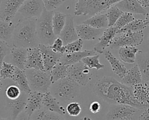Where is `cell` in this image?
<instances>
[{
    "label": "cell",
    "instance_id": "1",
    "mask_svg": "<svg viewBox=\"0 0 149 120\" xmlns=\"http://www.w3.org/2000/svg\"><path fill=\"white\" fill-rule=\"evenodd\" d=\"M94 92L111 104H126L137 109L149 108V106L142 105L135 99L133 87L127 86L111 77L104 76L98 80L95 84Z\"/></svg>",
    "mask_w": 149,
    "mask_h": 120
},
{
    "label": "cell",
    "instance_id": "2",
    "mask_svg": "<svg viewBox=\"0 0 149 120\" xmlns=\"http://www.w3.org/2000/svg\"><path fill=\"white\" fill-rule=\"evenodd\" d=\"M37 19L24 18L16 23L12 37L13 47L29 49L39 46L40 43L37 33Z\"/></svg>",
    "mask_w": 149,
    "mask_h": 120
},
{
    "label": "cell",
    "instance_id": "3",
    "mask_svg": "<svg viewBox=\"0 0 149 120\" xmlns=\"http://www.w3.org/2000/svg\"><path fill=\"white\" fill-rule=\"evenodd\" d=\"M122 0H78L74 14L76 16H90L101 13Z\"/></svg>",
    "mask_w": 149,
    "mask_h": 120
},
{
    "label": "cell",
    "instance_id": "4",
    "mask_svg": "<svg viewBox=\"0 0 149 120\" xmlns=\"http://www.w3.org/2000/svg\"><path fill=\"white\" fill-rule=\"evenodd\" d=\"M54 11H48L45 9L37 19L36 29L40 44L50 46L56 38L52 26V16Z\"/></svg>",
    "mask_w": 149,
    "mask_h": 120
},
{
    "label": "cell",
    "instance_id": "5",
    "mask_svg": "<svg viewBox=\"0 0 149 120\" xmlns=\"http://www.w3.org/2000/svg\"><path fill=\"white\" fill-rule=\"evenodd\" d=\"M29 83L32 91L45 94L52 84L50 73L45 70L27 68L25 70Z\"/></svg>",
    "mask_w": 149,
    "mask_h": 120
},
{
    "label": "cell",
    "instance_id": "6",
    "mask_svg": "<svg viewBox=\"0 0 149 120\" xmlns=\"http://www.w3.org/2000/svg\"><path fill=\"white\" fill-rule=\"evenodd\" d=\"M53 95L63 101H69L79 94L80 86L74 81L66 77L52 84Z\"/></svg>",
    "mask_w": 149,
    "mask_h": 120
},
{
    "label": "cell",
    "instance_id": "7",
    "mask_svg": "<svg viewBox=\"0 0 149 120\" xmlns=\"http://www.w3.org/2000/svg\"><path fill=\"white\" fill-rule=\"evenodd\" d=\"M144 39L143 31L137 32H126L115 36L109 47L112 49L125 46H136L140 45Z\"/></svg>",
    "mask_w": 149,
    "mask_h": 120
},
{
    "label": "cell",
    "instance_id": "8",
    "mask_svg": "<svg viewBox=\"0 0 149 120\" xmlns=\"http://www.w3.org/2000/svg\"><path fill=\"white\" fill-rule=\"evenodd\" d=\"M90 68L82 61L69 66L68 77L76 82L80 86H85L91 80L92 74Z\"/></svg>",
    "mask_w": 149,
    "mask_h": 120
},
{
    "label": "cell",
    "instance_id": "9",
    "mask_svg": "<svg viewBox=\"0 0 149 120\" xmlns=\"http://www.w3.org/2000/svg\"><path fill=\"white\" fill-rule=\"evenodd\" d=\"M44 9L42 0H26L18 12L26 19L38 18Z\"/></svg>",
    "mask_w": 149,
    "mask_h": 120
},
{
    "label": "cell",
    "instance_id": "10",
    "mask_svg": "<svg viewBox=\"0 0 149 120\" xmlns=\"http://www.w3.org/2000/svg\"><path fill=\"white\" fill-rule=\"evenodd\" d=\"M136 108L126 104H116L107 114V120H131Z\"/></svg>",
    "mask_w": 149,
    "mask_h": 120
},
{
    "label": "cell",
    "instance_id": "11",
    "mask_svg": "<svg viewBox=\"0 0 149 120\" xmlns=\"http://www.w3.org/2000/svg\"><path fill=\"white\" fill-rule=\"evenodd\" d=\"M26 0H1L0 5V19L12 21L15 15Z\"/></svg>",
    "mask_w": 149,
    "mask_h": 120
},
{
    "label": "cell",
    "instance_id": "12",
    "mask_svg": "<svg viewBox=\"0 0 149 120\" xmlns=\"http://www.w3.org/2000/svg\"><path fill=\"white\" fill-rule=\"evenodd\" d=\"M28 95L22 91L21 95L16 100L7 98L6 108L9 113V118L11 120H16L17 116L24 111Z\"/></svg>",
    "mask_w": 149,
    "mask_h": 120
},
{
    "label": "cell",
    "instance_id": "13",
    "mask_svg": "<svg viewBox=\"0 0 149 120\" xmlns=\"http://www.w3.org/2000/svg\"><path fill=\"white\" fill-rule=\"evenodd\" d=\"M38 47L42 53L44 70L50 73L55 66L60 61L63 54L55 52L50 46L40 44Z\"/></svg>",
    "mask_w": 149,
    "mask_h": 120
},
{
    "label": "cell",
    "instance_id": "14",
    "mask_svg": "<svg viewBox=\"0 0 149 120\" xmlns=\"http://www.w3.org/2000/svg\"><path fill=\"white\" fill-rule=\"evenodd\" d=\"M59 37L63 40L65 46L79 39L76 26H74V17L73 15L67 14L65 25Z\"/></svg>",
    "mask_w": 149,
    "mask_h": 120
},
{
    "label": "cell",
    "instance_id": "15",
    "mask_svg": "<svg viewBox=\"0 0 149 120\" xmlns=\"http://www.w3.org/2000/svg\"><path fill=\"white\" fill-rule=\"evenodd\" d=\"M27 68L44 70L42 56L39 47L27 49V56L26 62V69Z\"/></svg>",
    "mask_w": 149,
    "mask_h": 120
},
{
    "label": "cell",
    "instance_id": "16",
    "mask_svg": "<svg viewBox=\"0 0 149 120\" xmlns=\"http://www.w3.org/2000/svg\"><path fill=\"white\" fill-rule=\"evenodd\" d=\"M118 30L114 27H108L104 30L102 35L98 39V43L94 47V50L96 53H102L104 50L110 46L111 42L118 34Z\"/></svg>",
    "mask_w": 149,
    "mask_h": 120
},
{
    "label": "cell",
    "instance_id": "17",
    "mask_svg": "<svg viewBox=\"0 0 149 120\" xmlns=\"http://www.w3.org/2000/svg\"><path fill=\"white\" fill-rule=\"evenodd\" d=\"M43 97L44 94L36 91H31L28 95L24 112L30 118L34 112L43 107Z\"/></svg>",
    "mask_w": 149,
    "mask_h": 120
},
{
    "label": "cell",
    "instance_id": "18",
    "mask_svg": "<svg viewBox=\"0 0 149 120\" xmlns=\"http://www.w3.org/2000/svg\"><path fill=\"white\" fill-rule=\"evenodd\" d=\"M95 54H96V52L94 50H84L83 51L72 53H65L62 55L59 63L69 66L82 61L84 57L94 56Z\"/></svg>",
    "mask_w": 149,
    "mask_h": 120
},
{
    "label": "cell",
    "instance_id": "19",
    "mask_svg": "<svg viewBox=\"0 0 149 120\" xmlns=\"http://www.w3.org/2000/svg\"><path fill=\"white\" fill-rule=\"evenodd\" d=\"M123 12L146 15L147 11L139 4L137 0H122L115 5Z\"/></svg>",
    "mask_w": 149,
    "mask_h": 120
},
{
    "label": "cell",
    "instance_id": "20",
    "mask_svg": "<svg viewBox=\"0 0 149 120\" xmlns=\"http://www.w3.org/2000/svg\"><path fill=\"white\" fill-rule=\"evenodd\" d=\"M79 38L83 40H95L103 32L102 29H95L84 23L76 26Z\"/></svg>",
    "mask_w": 149,
    "mask_h": 120
},
{
    "label": "cell",
    "instance_id": "21",
    "mask_svg": "<svg viewBox=\"0 0 149 120\" xmlns=\"http://www.w3.org/2000/svg\"><path fill=\"white\" fill-rule=\"evenodd\" d=\"M43 107L51 112L58 113L60 115H65L66 110L61 105L57 98L55 97L51 92L48 91L44 94L43 97Z\"/></svg>",
    "mask_w": 149,
    "mask_h": 120
},
{
    "label": "cell",
    "instance_id": "22",
    "mask_svg": "<svg viewBox=\"0 0 149 120\" xmlns=\"http://www.w3.org/2000/svg\"><path fill=\"white\" fill-rule=\"evenodd\" d=\"M143 81L141 74L137 64L129 69L125 76L121 79V83L127 86L133 87Z\"/></svg>",
    "mask_w": 149,
    "mask_h": 120
},
{
    "label": "cell",
    "instance_id": "23",
    "mask_svg": "<svg viewBox=\"0 0 149 120\" xmlns=\"http://www.w3.org/2000/svg\"><path fill=\"white\" fill-rule=\"evenodd\" d=\"M135 99L141 104L149 106V81L133 87Z\"/></svg>",
    "mask_w": 149,
    "mask_h": 120
},
{
    "label": "cell",
    "instance_id": "24",
    "mask_svg": "<svg viewBox=\"0 0 149 120\" xmlns=\"http://www.w3.org/2000/svg\"><path fill=\"white\" fill-rule=\"evenodd\" d=\"M10 54L12 56V64L15 67L21 70H25L27 56V49L13 47L12 48Z\"/></svg>",
    "mask_w": 149,
    "mask_h": 120
},
{
    "label": "cell",
    "instance_id": "25",
    "mask_svg": "<svg viewBox=\"0 0 149 120\" xmlns=\"http://www.w3.org/2000/svg\"><path fill=\"white\" fill-rule=\"evenodd\" d=\"M104 56L105 58L110 64L113 72L122 79L127 71L125 64L116 59V57L109 50H107L104 53Z\"/></svg>",
    "mask_w": 149,
    "mask_h": 120
},
{
    "label": "cell",
    "instance_id": "26",
    "mask_svg": "<svg viewBox=\"0 0 149 120\" xmlns=\"http://www.w3.org/2000/svg\"><path fill=\"white\" fill-rule=\"evenodd\" d=\"M13 80H14L16 84L20 88L22 91L26 93L27 94H29L32 91L30 87L25 70H23L16 67Z\"/></svg>",
    "mask_w": 149,
    "mask_h": 120
},
{
    "label": "cell",
    "instance_id": "27",
    "mask_svg": "<svg viewBox=\"0 0 149 120\" xmlns=\"http://www.w3.org/2000/svg\"><path fill=\"white\" fill-rule=\"evenodd\" d=\"M137 64L142 77V82L149 81V54H143L141 51L138 53Z\"/></svg>",
    "mask_w": 149,
    "mask_h": 120
},
{
    "label": "cell",
    "instance_id": "28",
    "mask_svg": "<svg viewBox=\"0 0 149 120\" xmlns=\"http://www.w3.org/2000/svg\"><path fill=\"white\" fill-rule=\"evenodd\" d=\"M140 52L135 46H125L119 48V56L123 62L133 63L136 60V54Z\"/></svg>",
    "mask_w": 149,
    "mask_h": 120
},
{
    "label": "cell",
    "instance_id": "29",
    "mask_svg": "<svg viewBox=\"0 0 149 120\" xmlns=\"http://www.w3.org/2000/svg\"><path fill=\"white\" fill-rule=\"evenodd\" d=\"M83 23L88 25L95 29H103L108 28V21L105 13H101L91 16L84 20Z\"/></svg>",
    "mask_w": 149,
    "mask_h": 120
},
{
    "label": "cell",
    "instance_id": "30",
    "mask_svg": "<svg viewBox=\"0 0 149 120\" xmlns=\"http://www.w3.org/2000/svg\"><path fill=\"white\" fill-rule=\"evenodd\" d=\"M31 120H66L62 115L46 109L36 111L31 116Z\"/></svg>",
    "mask_w": 149,
    "mask_h": 120
},
{
    "label": "cell",
    "instance_id": "31",
    "mask_svg": "<svg viewBox=\"0 0 149 120\" xmlns=\"http://www.w3.org/2000/svg\"><path fill=\"white\" fill-rule=\"evenodd\" d=\"M16 23L0 20V40L8 42L12 37Z\"/></svg>",
    "mask_w": 149,
    "mask_h": 120
},
{
    "label": "cell",
    "instance_id": "32",
    "mask_svg": "<svg viewBox=\"0 0 149 120\" xmlns=\"http://www.w3.org/2000/svg\"><path fill=\"white\" fill-rule=\"evenodd\" d=\"M66 14L59 11H54L52 16V26L55 34L59 36L62 32L65 23Z\"/></svg>",
    "mask_w": 149,
    "mask_h": 120
},
{
    "label": "cell",
    "instance_id": "33",
    "mask_svg": "<svg viewBox=\"0 0 149 120\" xmlns=\"http://www.w3.org/2000/svg\"><path fill=\"white\" fill-rule=\"evenodd\" d=\"M68 67L59 62L55 66L50 73L52 84L68 77Z\"/></svg>",
    "mask_w": 149,
    "mask_h": 120
},
{
    "label": "cell",
    "instance_id": "34",
    "mask_svg": "<svg viewBox=\"0 0 149 120\" xmlns=\"http://www.w3.org/2000/svg\"><path fill=\"white\" fill-rule=\"evenodd\" d=\"M147 26L144 20L134 19L126 26L118 31V34L126 32H137L143 31Z\"/></svg>",
    "mask_w": 149,
    "mask_h": 120
},
{
    "label": "cell",
    "instance_id": "35",
    "mask_svg": "<svg viewBox=\"0 0 149 120\" xmlns=\"http://www.w3.org/2000/svg\"><path fill=\"white\" fill-rule=\"evenodd\" d=\"M16 69V67H15L13 64L3 61L2 64H1V78H10L13 80L15 74Z\"/></svg>",
    "mask_w": 149,
    "mask_h": 120
},
{
    "label": "cell",
    "instance_id": "36",
    "mask_svg": "<svg viewBox=\"0 0 149 120\" xmlns=\"http://www.w3.org/2000/svg\"><path fill=\"white\" fill-rule=\"evenodd\" d=\"M123 13V12L115 5L109 8L105 13L108 19L109 27L114 26Z\"/></svg>",
    "mask_w": 149,
    "mask_h": 120
},
{
    "label": "cell",
    "instance_id": "37",
    "mask_svg": "<svg viewBox=\"0 0 149 120\" xmlns=\"http://www.w3.org/2000/svg\"><path fill=\"white\" fill-rule=\"evenodd\" d=\"M82 61L89 68L100 70L104 67V65L100 62L98 54H95L94 56L84 57Z\"/></svg>",
    "mask_w": 149,
    "mask_h": 120
},
{
    "label": "cell",
    "instance_id": "38",
    "mask_svg": "<svg viewBox=\"0 0 149 120\" xmlns=\"http://www.w3.org/2000/svg\"><path fill=\"white\" fill-rule=\"evenodd\" d=\"M135 18L132 13L123 12L113 26H114L118 30H119L126 26L127 25H128Z\"/></svg>",
    "mask_w": 149,
    "mask_h": 120
},
{
    "label": "cell",
    "instance_id": "39",
    "mask_svg": "<svg viewBox=\"0 0 149 120\" xmlns=\"http://www.w3.org/2000/svg\"><path fill=\"white\" fill-rule=\"evenodd\" d=\"M83 45V40L80 38L75 41L68 43L65 46V53H72L81 51Z\"/></svg>",
    "mask_w": 149,
    "mask_h": 120
},
{
    "label": "cell",
    "instance_id": "40",
    "mask_svg": "<svg viewBox=\"0 0 149 120\" xmlns=\"http://www.w3.org/2000/svg\"><path fill=\"white\" fill-rule=\"evenodd\" d=\"M22 90L16 85H10L8 86L5 90V94L7 98L10 100H16L22 94Z\"/></svg>",
    "mask_w": 149,
    "mask_h": 120
},
{
    "label": "cell",
    "instance_id": "41",
    "mask_svg": "<svg viewBox=\"0 0 149 120\" xmlns=\"http://www.w3.org/2000/svg\"><path fill=\"white\" fill-rule=\"evenodd\" d=\"M66 110L69 115L72 116H77L80 114L81 108L79 103L76 102H72L67 105Z\"/></svg>",
    "mask_w": 149,
    "mask_h": 120
},
{
    "label": "cell",
    "instance_id": "42",
    "mask_svg": "<svg viewBox=\"0 0 149 120\" xmlns=\"http://www.w3.org/2000/svg\"><path fill=\"white\" fill-rule=\"evenodd\" d=\"M66 0H42L44 8L47 11H54Z\"/></svg>",
    "mask_w": 149,
    "mask_h": 120
},
{
    "label": "cell",
    "instance_id": "43",
    "mask_svg": "<svg viewBox=\"0 0 149 120\" xmlns=\"http://www.w3.org/2000/svg\"><path fill=\"white\" fill-rule=\"evenodd\" d=\"M12 47L8 42L0 40V64H2L4 57L11 53Z\"/></svg>",
    "mask_w": 149,
    "mask_h": 120
},
{
    "label": "cell",
    "instance_id": "44",
    "mask_svg": "<svg viewBox=\"0 0 149 120\" xmlns=\"http://www.w3.org/2000/svg\"><path fill=\"white\" fill-rule=\"evenodd\" d=\"M50 47L55 52L59 53L62 54H65L66 52L63 40L59 37L56 38L53 44L51 46H50Z\"/></svg>",
    "mask_w": 149,
    "mask_h": 120
},
{
    "label": "cell",
    "instance_id": "45",
    "mask_svg": "<svg viewBox=\"0 0 149 120\" xmlns=\"http://www.w3.org/2000/svg\"><path fill=\"white\" fill-rule=\"evenodd\" d=\"M89 109L90 112L93 114H97L100 111L101 104L98 101H93L90 105Z\"/></svg>",
    "mask_w": 149,
    "mask_h": 120
},
{
    "label": "cell",
    "instance_id": "46",
    "mask_svg": "<svg viewBox=\"0 0 149 120\" xmlns=\"http://www.w3.org/2000/svg\"><path fill=\"white\" fill-rule=\"evenodd\" d=\"M139 120H149V108L146 109L140 115Z\"/></svg>",
    "mask_w": 149,
    "mask_h": 120
},
{
    "label": "cell",
    "instance_id": "47",
    "mask_svg": "<svg viewBox=\"0 0 149 120\" xmlns=\"http://www.w3.org/2000/svg\"><path fill=\"white\" fill-rule=\"evenodd\" d=\"M16 120H31V118L24 111L17 116Z\"/></svg>",
    "mask_w": 149,
    "mask_h": 120
},
{
    "label": "cell",
    "instance_id": "48",
    "mask_svg": "<svg viewBox=\"0 0 149 120\" xmlns=\"http://www.w3.org/2000/svg\"><path fill=\"white\" fill-rule=\"evenodd\" d=\"M137 1L144 8L149 6V0H137Z\"/></svg>",
    "mask_w": 149,
    "mask_h": 120
},
{
    "label": "cell",
    "instance_id": "49",
    "mask_svg": "<svg viewBox=\"0 0 149 120\" xmlns=\"http://www.w3.org/2000/svg\"><path fill=\"white\" fill-rule=\"evenodd\" d=\"M144 21L147 23V26H149V12L147 13V14L146 15V18L144 19Z\"/></svg>",
    "mask_w": 149,
    "mask_h": 120
},
{
    "label": "cell",
    "instance_id": "50",
    "mask_svg": "<svg viewBox=\"0 0 149 120\" xmlns=\"http://www.w3.org/2000/svg\"><path fill=\"white\" fill-rule=\"evenodd\" d=\"M79 120H93L92 119H91L89 117H87V116H84L81 118H80Z\"/></svg>",
    "mask_w": 149,
    "mask_h": 120
},
{
    "label": "cell",
    "instance_id": "51",
    "mask_svg": "<svg viewBox=\"0 0 149 120\" xmlns=\"http://www.w3.org/2000/svg\"><path fill=\"white\" fill-rule=\"evenodd\" d=\"M0 120H11L9 118H1Z\"/></svg>",
    "mask_w": 149,
    "mask_h": 120
},
{
    "label": "cell",
    "instance_id": "52",
    "mask_svg": "<svg viewBox=\"0 0 149 120\" xmlns=\"http://www.w3.org/2000/svg\"><path fill=\"white\" fill-rule=\"evenodd\" d=\"M148 42H149V34H148Z\"/></svg>",
    "mask_w": 149,
    "mask_h": 120
},
{
    "label": "cell",
    "instance_id": "53",
    "mask_svg": "<svg viewBox=\"0 0 149 120\" xmlns=\"http://www.w3.org/2000/svg\"><path fill=\"white\" fill-rule=\"evenodd\" d=\"M75 1H78V0H75Z\"/></svg>",
    "mask_w": 149,
    "mask_h": 120
}]
</instances>
